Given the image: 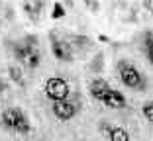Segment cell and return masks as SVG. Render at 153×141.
<instances>
[{"label": "cell", "mask_w": 153, "mask_h": 141, "mask_svg": "<svg viewBox=\"0 0 153 141\" xmlns=\"http://www.w3.org/2000/svg\"><path fill=\"white\" fill-rule=\"evenodd\" d=\"M118 77H120L122 84L131 88V90L143 92L145 88H147V78H145V75L128 59H122L120 63H118Z\"/></svg>", "instance_id": "cell-1"}, {"label": "cell", "mask_w": 153, "mask_h": 141, "mask_svg": "<svg viewBox=\"0 0 153 141\" xmlns=\"http://www.w3.org/2000/svg\"><path fill=\"white\" fill-rule=\"evenodd\" d=\"M0 125L6 129V131H14L20 133V135H27L30 133V120H27L26 112L18 106H12V108H6L2 114H0Z\"/></svg>", "instance_id": "cell-2"}, {"label": "cell", "mask_w": 153, "mask_h": 141, "mask_svg": "<svg viewBox=\"0 0 153 141\" xmlns=\"http://www.w3.org/2000/svg\"><path fill=\"white\" fill-rule=\"evenodd\" d=\"M43 92L51 102H63L71 96V84L61 77H51L43 82Z\"/></svg>", "instance_id": "cell-3"}, {"label": "cell", "mask_w": 153, "mask_h": 141, "mask_svg": "<svg viewBox=\"0 0 153 141\" xmlns=\"http://www.w3.org/2000/svg\"><path fill=\"white\" fill-rule=\"evenodd\" d=\"M79 112V104L73 100H63V102H53L51 104V114L61 122H69L73 120Z\"/></svg>", "instance_id": "cell-4"}, {"label": "cell", "mask_w": 153, "mask_h": 141, "mask_svg": "<svg viewBox=\"0 0 153 141\" xmlns=\"http://www.w3.org/2000/svg\"><path fill=\"white\" fill-rule=\"evenodd\" d=\"M51 53L57 61H73L75 57V49H73L71 41H65V39H59V37L51 35Z\"/></svg>", "instance_id": "cell-5"}, {"label": "cell", "mask_w": 153, "mask_h": 141, "mask_svg": "<svg viewBox=\"0 0 153 141\" xmlns=\"http://www.w3.org/2000/svg\"><path fill=\"white\" fill-rule=\"evenodd\" d=\"M110 90H112L110 82L104 80V78H100V77L92 78V80L88 82V92H90V96H92L96 102H100V104H102V100L106 98V94H108Z\"/></svg>", "instance_id": "cell-6"}, {"label": "cell", "mask_w": 153, "mask_h": 141, "mask_svg": "<svg viewBox=\"0 0 153 141\" xmlns=\"http://www.w3.org/2000/svg\"><path fill=\"white\" fill-rule=\"evenodd\" d=\"M33 51H37V47L27 45L24 39H22V41H16V43H12V53H14V57H16V61H18V63H22V65L27 63V59L32 57Z\"/></svg>", "instance_id": "cell-7"}, {"label": "cell", "mask_w": 153, "mask_h": 141, "mask_svg": "<svg viewBox=\"0 0 153 141\" xmlns=\"http://www.w3.org/2000/svg\"><path fill=\"white\" fill-rule=\"evenodd\" d=\"M98 128L108 135V141H130V133L120 125H110V123L102 122Z\"/></svg>", "instance_id": "cell-8"}, {"label": "cell", "mask_w": 153, "mask_h": 141, "mask_svg": "<svg viewBox=\"0 0 153 141\" xmlns=\"http://www.w3.org/2000/svg\"><path fill=\"white\" fill-rule=\"evenodd\" d=\"M102 104L106 106V108H112V110H124L128 106V100H126V96L122 94L120 90L112 88V90L106 94V98L102 100Z\"/></svg>", "instance_id": "cell-9"}, {"label": "cell", "mask_w": 153, "mask_h": 141, "mask_svg": "<svg viewBox=\"0 0 153 141\" xmlns=\"http://www.w3.org/2000/svg\"><path fill=\"white\" fill-rule=\"evenodd\" d=\"M140 47H141V51H143L147 63L153 65V32H145L143 35H141Z\"/></svg>", "instance_id": "cell-10"}, {"label": "cell", "mask_w": 153, "mask_h": 141, "mask_svg": "<svg viewBox=\"0 0 153 141\" xmlns=\"http://www.w3.org/2000/svg\"><path fill=\"white\" fill-rule=\"evenodd\" d=\"M41 8H43V2H24V12L30 14V18H32V20L39 18Z\"/></svg>", "instance_id": "cell-11"}, {"label": "cell", "mask_w": 153, "mask_h": 141, "mask_svg": "<svg viewBox=\"0 0 153 141\" xmlns=\"http://www.w3.org/2000/svg\"><path fill=\"white\" fill-rule=\"evenodd\" d=\"M8 75H10V78H12L14 82H18V84L24 82V71H22V67H18V65H10Z\"/></svg>", "instance_id": "cell-12"}, {"label": "cell", "mask_w": 153, "mask_h": 141, "mask_svg": "<svg viewBox=\"0 0 153 141\" xmlns=\"http://www.w3.org/2000/svg\"><path fill=\"white\" fill-rule=\"evenodd\" d=\"M141 114H143V118L147 120L149 123H153V100H147L141 106Z\"/></svg>", "instance_id": "cell-13"}, {"label": "cell", "mask_w": 153, "mask_h": 141, "mask_svg": "<svg viewBox=\"0 0 153 141\" xmlns=\"http://www.w3.org/2000/svg\"><path fill=\"white\" fill-rule=\"evenodd\" d=\"M39 63H41V53H39V49H37V51H33L32 57L27 59L26 67L27 69H37V67H39Z\"/></svg>", "instance_id": "cell-14"}, {"label": "cell", "mask_w": 153, "mask_h": 141, "mask_svg": "<svg viewBox=\"0 0 153 141\" xmlns=\"http://www.w3.org/2000/svg\"><path fill=\"white\" fill-rule=\"evenodd\" d=\"M65 14H67L65 6L61 4V2H55V4H53V12H51V18H53V20H61Z\"/></svg>", "instance_id": "cell-15"}, {"label": "cell", "mask_w": 153, "mask_h": 141, "mask_svg": "<svg viewBox=\"0 0 153 141\" xmlns=\"http://www.w3.org/2000/svg\"><path fill=\"white\" fill-rule=\"evenodd\" d=\"M71 41H73V43H71L73 49H75V45H76V47H86V45H88V39H86L85 35H73Z\"/></svg>", "instance_id": "cell-16"}, {"label": "cell", "mask_w": 153, "mask_h": 141, "mask_svg": "<svg viewBox=\"0 0 153 141\" xmlns=\"http://www.w3.org/2000/svg\"><path fill=\"white\" fill-rule=\"evenodd\" d=\"M100 65H102V55H96L94 63H92V71L94 73H100Z\"/></svg>", "instance_id": "cell-17"}, {"label": "cell", "mask_w": 153, "mask_h": 141, "mask_svg": "<svg viewBox=\"0 0 153 141\" xmlns=\"http://www.w3.org/2000/svg\"><path fill=\"white\" fill-rule=\"evenodd\" d=\"M98 2H86V8H92V10H94V12H96V10H98Z\"/></svg>", "instance_id": "cell-18"}, {"label": "cell", "mask_w": 153, "mask_h": 141, "mask_svg": "<svg viewBox=\"0 0 153 141\" xmlns=\"http://www.w3.org/2000/svg\"><path fill=\"white\" fill-rule=\"evenodd\" d=\"M143 6H145V8H149V10H151V14H153V2H147V0H145Z\"/></svg>", "instance_id": "cell-19"}, {"label": "cell", "mask_w": 153, "mask_h": 141, "mask_svg": "<svg viewBox=\"0 0 153 141\" xmlns=\"http://www.w3.org/2000/svg\"><path fill=\"white\" fill-rule=\"evenodd\" d=\"M4 90H6V82H4V80H0V94H2Z\"/></svg>", "instance_id": "cell-20"}, {"label": "cell", "mask_w": 153, "mask_h": 141, "mask_svg": "<svg viewBox=\"0 0 153 141\" xmlns=\"http://www.w3.org/2000/svg\"><path fill=\"white\" fill-rule=\"evenodd\" d=\"M98 41H102V43H106V41H108V37H106V35H98Z\"/></svg>", "instance_id": "cell-21"}, {"label": "cell", "mask_w": 153, "mask_h": 141, "mask_svg": "<svg viewBox=\"0 0 153 141\" xmlns=\"http://www.w3.org/2000/svg\"><path fill=\"white\" fill-rule=\"evenodd\" d=\"M0 26H2V20H0Z\"/></svg>", "instance_id": "cell-22"}]
</instances>
